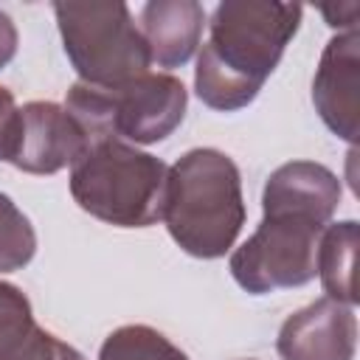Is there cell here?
Returning a JSON list of instances; mask_svg holds the SVG:
<instances>
[{"label": "cell", "instance_id": "cell-1", "mask_svg": "<svg viewBox=\"0 0 360 360\" xmlns=\"http://www.w3.org/2000/svg\"><path fill=\"white\" fill-rule=\"evenodd\" d=\"M301 14L298 3L222 0L211 11L208 42L197 53V98L219 112L248 107L278 68Z\"/></svg>", "mask_w": 360, "mask_h": 360}, {"label": "cell", "instance_id": "cell-2", "mask_svg": "<svg viewBox=\"0 0 360 360\" xmlns=\"http://www.w3.org/2000/svg\"><path fill=\"white\" fill-rule=\"evenodd\" d=\"M163 225L174 245L194 259H222L242 225V174L231 155L200 146L169 166Z\"/></svg>", "mask_w": 360, "mask_h": 360}, {"label": "cell", "instance_id": "cell-3", "mask_svg": "<svg viewBox=\"0 0 360 360\" xmlns=\"http://www.w3.org/2000/svg\"><path fill=\"white\" fill-rule=\"evenodd\" d=\"M169 166L121 138L90 143L70 166V197L115 228H149L163 217Z\"/></svg>", "mask_w": 360, "mask_h": 360}, {"label": "cell", "instance_id": "cell-4", "mask_svg": "<svg viewBox=\"0 0 360 360\" xmlns=\"http://www.w3.org/2000/svg\"><path fill=\"white\" fill-rule=\"evenodd\" d=\"M90 143L121 138L127 143L166 141L186 118L188 90L172 73H143L118 87H93L76 82L62 104Z\"/></svg>", "mask_w": 360, "mask_h": 360}, {"label": "cell", "instance_id": "cell-5", "mask_svg": "<svg viewBox=\"0 0 360 360\" xmlns=\"http://www.w3.org/2000/svg\"><path fill=\"white\" fill-rule=\"evenodd\" d=\"M53 14L79 82L118 87L149 73L152 56L127 3H53Z\"/></svg>", "mask_w": 360, "mask_h": 360}, {"label": "cell", "instance_id": "cell-6", "mask_svg": "<svg viewBox=\"0 0 360 360\" xmlns=\"http://www.w3.org/2000/svg\"><path fill=\"white\" fill-rule=\"evenodd\" d=\"M323 228L298 214H262L256 231L228 259L233 281L250 295L309 284Z\"/></svg>", "mask_w": 360, "mask_h": 360}, {"label": "cell", "instance_id": "cell-7", "mask_svg": "<svg viewBox=\"0 0 360 360\" xmlns=\"http://www.w3.org/2000/svg\"><path fill=\"white\" fill-rule=\"evenodd\" d=\"M90 146L76 118L56 101H28L20 107V132L11 166L28 174H56L73 166Z\"/></svg>", "mask_w": 360, "mask_h": 360}, {"label": "cell", "instance_id": "cell-8", "mask_svg": "<svg viewBox=\"0 0 360 360\" xmlns=\"http://www.w3.org/2000/svg\"><path fill=\"white\" fill-rule=\"evenodd\" d=\"M360 34L343 31L332 37L321 53L312 79V104L329 132L346 143H357L360 132Z\"/></svg>", "mask_w": 360, "mask_h": 360}, {"label": "cell", "instance_id": "cell-9", "mask_svg": "<svg viewBox=\"0 0 360 360\" xmlns=\"http://www.w3.org/2000/svg\"><path fill=\"white\" fill-rule=\"evenodd\" d=\"M281 360H354L357 315L354 307L318 298L292 312L276 338Z\"/></svg>", "mask_w": 360, "mask_h": 360}, {"label": "cell", "instance_id": "cell-10", "mask_svg": "<svg viewBox=\"0 0 360 360\" xmlns=\"http://www.w3.org/2000/svg\"><path fill=\"white\" fill-rule=\"evenodd\" d=\"M340 180L315 160H290L270 172L262 191V214H298L329 225L340 205Z\"/></svg>", "mask_w": 360, "mask_h": 360}, {"label": "cell", "instance_id": "cell-11", "mask_svg": "<svg viewBox=\"0 0 360 360\" xmlns=\"http://www.w3.org/2000/svg\"><path fill=\"white\" fill-rule=\"evenodd\" d=\"M138 28L158 68H180L200 48L205 8L197 0H149Z\"/></svg>", "mask_w": 360, "mask_h": 360}, {"label": "cell", "instance_id": "cell-12", "mask_svg": "<svg viewBox=\"0 0 360 360\" xmlns=\"http://www.w3.org/2000/svg\"><path fill=\"white\" fill-rule=\"evenodd\" d=\"M357 239H360V225L354 219H343V222H329L318 242L315 276L321 278L326 298L346 307L357 304V284H354Z\"/></svg>", "mask_w": 360, "mask_h": 360}, {"label": "cell", "instance_id": "cell-13", "mask_svg": "<svg viewBox=\"0 0 360 360\" xmlns=\"http://www.w3.org/2000/svg\"><path fill=\"white\" fill-rule=\"evenodd\" d=\"M98 360H188V354L155 326L127 323L104 338Z\"/></svg>", "mask_w": 360, "mask_h": 360}, {"label": "cell", "instance_id": "cell-14", "mask_svg": "<svg viewBox=\"0 0 360 360\" xmlns=\"http://www.w3.org/2000/svg\"><path fill=\"white\" fill-rule=\"evenodd\" d=\"M37 253V231L17 202L0 191V273L22 270Z\"/></svg>", "mask_w": 360, "mask_h": 360}, {"label": "cell", "instance_id": "cell-15", "mask_svg": "<svg viewBox=\"0 0 360 360\" xmlns=\"http://www.w3.org/2000/svg\"><path fill=\"white\" fill-rule=\"evenodd\" d=\"M34 323L37 321H34V309H31L28 295L11 281H0V357Z\"/></svg>", "mask_w": 360, "mask_h": 360}, {"label": "cell", "instance_id": "cell-16", "mask_svg": "<svg viewBox=\"0 0 360 360\" xmlns=\"http://www.w3.org/2000/svg\"><path fill=\"white\" fill-rule=\"evenodd\" d=\"M3 360H87L76 346L65 343L39 323L3 357Z\"/></svg>", "mask_w": 360, "mask_h": 360}, {"label": "cell", "instance_id": "cell-17", "mask_svg": "<svg viewBox=\"0 0 360 360\" xmlns=\"http://www.w3.org/2000/svg\"><path fill=\"white\" fill-rule=\"evenodd\" d=\"M20 132V107L8 87H0V160L11 163Z\"/></svg>", "mask_w": 360, "mask_h": 360}, {"label": "cell", "instance_id": "cell-18", "mask_svg": "<svg viewBox=\"0 0 360 360\" xmlns=\"http://www.w3.org/2000/svg\"><path fill=\"white\" fill-rule=\"evenodd\" d=\"M321 14L326 17V25L332 28H343V31H357V14L360 6L357 3H332V6H321Z\"/></svg>", "mask_w": 360, "mask_h": 360}, {"label": "cell", "instance_id": "cell-19", "mask_svg": "<svg viewBox=\"0 0 360 360\" xmlns=\"http://www.w3.org/2000/svg\"><path fill=\"white\" fill-rule=\"evenodd\" d=\"M17 42H20L17 25H14V20L0 8V70L14 59V53H17Z\"/></svg>", "mask_w": 360, "mask_h": 360}]
</instances>
